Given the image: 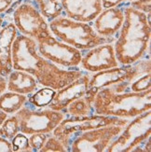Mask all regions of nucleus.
<instances>
[{
	"label": "nucleus",
	"mask_w": 151,
	"mask_h": 152,
	"mask_svg": "<svg viewBox=\"0 0 151 152\" xmlns=\"http://www.w3.org/2000/svg\"><path fill=\"white\" fill-rule=\"evenodd\" d=\"M12 68L34 76L38 84L55 91L64 87L85 72L81 69H64L38 53L36 41L18 34L12 45Z\"/></svg>",
	"instance_id": "1"
},
{
	"label": "nucleus",
	"mask_w": 151,
	"mask_h": 152,
	"mask_svg": "<svg viewBox=\"0 0 151 152\" xmlns=\"http://www.w3.org/2000/svg\"><path fill=\"white\" fill-rule=\"evenodd\" d=\"M124 21L114 41L115 54L120 65L133 64L147 55L150 45V15L129 4L123 7Z\"/></svg>",
	"instance_id": "2"
},
{
	"label": "nucleus",
	"mask_w": 151,
	"mask_h": 152,
	"mask_svg": "<svg viewBox=\"0 0 151 152\" xmlns=\"http://www.w3.org/2000/svg\"><path fill=\"white\" fill-rule=\"evenodd\" d=\"M93 114L133 118L151 108V89L140 91L116 92L107 87L98 91L93 103Z\"/></svg>",
	"instance_id": "3"
},
{
	"label": "nucleus",
	"mask_w": 151,
	"mask_h": 152,
	"mask_svg": "<svg viewBox=\"0 0 151 152\" xmlns=\"http://www.w3.org/2000/svg\"><path fill=\"white\" fill-rule=\"evenodd\" d=\"M50 31L57 39L80 51H86L95 46L114 42L116 37H104L97 34L91 23L80 22L62 15L49 23Z\"/></svg>",
	"instance_id": "4"
},
{
	"label": "nucleus",
	"mask_w": 151,
	"mask_h": 152,
	"mask_svg": "<svg viewBox=\"0 0 151 152\" xmlns=\"http://www.w3.org/2000/svg\"><path fill=\"white\" fill-rule=\"evenodd\" d=\"M129 121H130L128 118L97 114L81 117L65 116L63 120L53 130L52 134L62 142L65 149L69 151L70 145L74 138L84 132L104 126H108V125L125 126Z\"/></svg>",
	"instance_id": "5"
},
{
	"label": "nucleus",
	"mask_w": 151,
	"mask_h": 152,
	"mask_svg": "<svg viewBox=\"0 0 151 152\" xmlns=\"http://www.w3.org/2000/svg\"><path fill=\"white\" fill-rule=\"evenodd\" d=\"M150 72V59H141L128 65H119L97 73L90 74L89 88L86 96L90 102L94 101L98 91L121 82H132L140 76Z\"/></svg>",
	"instance_id": "6"
},
{
	"label": "nucleus",
	"mask_w": 151,
	"mask_h": 152,
	"mask_svg": "<svg viewBox=\"0 0 151 152\" xmlns=\"http://www.w3.org/2000/svg\"><path fill=\"white\" fill-rule=\"evenodd\" d=\"M12 15L19 34L36 39L50 35L49 23L47 22L33 0H18L13 10H8Z\"/></svg>",
	"instance_id": "7"
},
{
	"label": "nucleus",
	"mask_w": 151,
	"mask_h": 152,
	"mask_svg": "<svg viewBox=\"0 0 151 152\" xmlns=\"http://www.w3.org/2000/svg\"><path fill=\"white\" fill-rule=\"evenodd\" d=\"M14 115L18 118L20 132L26 135L36 133L52 134L65 117L62 111L52 110L49 107L36 108L27 103Z\"/></svg>",
	"instance_id": "8"
},
{
	"label": "nucleus",
	"mask_w": 151,
	"mask_h": 152,
	"mask_svg": "<svg viewBox=\"0 0 151 152\" xmlns=\"http://www.w3.org/2000/svg\"><path fill=\"white\" fill-rule=\"evenodd\" d=\"M151 111L133 118L106 149L107 152H131L142 148L151 134Z\"/></svg>",
	"instance_id": "9"
},
{
	"label": "nucleus",
	"mask_w": 151,
	"mask_h": 152,
	"mask_svg": "<svg viewBox=\"0 0 151 152\" xmlns=\"http://www.w3.org/2000/svg\"><path fill=\"white\" fill-rule=\"evenodd\" d=\"M38 53L43 58L64 69H77L83 52L57 39L50 34L36 39Z\"/></svg>",
	"instance_id": "10"
},
{
	"label": "nucleus",
	"mask_w": 151,
	"mask_h": 152,
	"mask_svg": "<svg viewBox=\"0 0 151 152\" xmlns=\"http://www.w3.org/2000/svg\"><path fill=\"white\" fill-rule=\"evenodd\" d=\"M124 126L108 125L86 131L76 136L72 141L71 152H104L115 138L119 135Z\"/></svg>",
	"instance_id": "11"
},
{
	"label": "nucleus",
	"mask_w": 151,
	"mask_h": 152,
	"mask_svg": "<svg viewBox=\"0 0 151 152\" xmlns=\"http://www.w3.org/2000/svg\"><path fill=\"white\" fill-rule=\"evenodd\" d=\"M119 65L115 54L114 42H107L86 50L82 54L80 66L81 70L93 74Z\"/></svg>",
	"instance_id": "12"
},
{
	"label": "nucleus",
	"mask_w": 151,
	"mask_h": 152,
	"mask_svg": "<svg viewBox=\"0 0 151 152\" xmlns=\"http://www.w3.org/2000/svg\"><path fill=\"white\" fill-rule=\"evenodd\" d=\"M89 81L90 74H87L86 72V73H83L80 77L65 85L64 87L57 90L53 99L48 105V107L52 110L63 112L70 103L86 95L89 88Z\"/></svg>",
	"instance_id": "13"
},
{
	"label": "nucleus",
	"mask_w": 151,
	"mask_h": 152,
	"mask_svg": "<svg viewBox=\"0 0 151 152\" xmlns=\"http://www.w3.org/2000/svg\"><path fill=\"white\" fill-rule=\"evenodd\" d=\"M124 21L123 7L117 6L104 9L93 22V27L98 35L104 37H116Z\"/></svg>",
	"instance_id": "14"
},
{
	"label": "nucleus",
	"mask_w": 151,
	"mask_h": 152,
	"mask_svg": "<svg viewBox=\"0 0 151 152\" xmlns=\"http://www.w3.org/2000/svg\"><path fill=\"white\" fill-rule=\"evenodd\" d=\"M64 15L80 22L91 23L103 10L101 0H61Z\"/></svg>",
	"instance_id": "15"
},
{
	"label": "nucleus",
	"mask_w": 151,
	"mask_h": 152,
	"mask_svg": "<svg viewBox=\"0 0 151 152\" xmlns=\"http://www.w3.org/2000/svg\"><path fill=\"white\" fill-rule=\"evenodd\" d=\"M19 32L12 22L0 30V76L7 78L12 68V45Z\"/></svg>",
	"instance_id": "16"
},
{
	"label": "nucleus",
	"mask_w": 151,
	"mask_h": 152,
	"mask_svg": "<svg viewBox=\"0 0 151 152\" xmlns=\"http://www.w3.org/2000/svg\"><path fill=\"white\" fill-rule=\"evenodd\" d=\"M7 78V90L24 95L33 94L39 86L34 76L22 70L13 69Z\"/></svg>",
	"instance_id": "17"
},
{
	"label": "nucleus",
	"mask_w": 151,
	"mask_h": 152,
	"mask_svg": "<svg viewBox=\"0 0 151 152\" xmlns=\"http://www.w3.org/2000/svg\"><path fill=\"white\" fill-rule=\"evenodd\" d=\"M27 95L13 91H4L0 94V109L7 114L13 115L27 103Z\"/></svg>",
	"instance_id": "18"
},
{
	"label": "nucleus",
	"mask_w": 151,
	"mask_h": 152,
	"mask_svg": "<svg viewBox=\"0 0 151 152\" xmlns=\"http://www.w3.org/2000/svg\"><path fill=\"white\" fill-rule=\"evenodd\" d=\"M39 12L50 23L52 20L64 15L61 0H33Z\"/></svg>",
	"instance_id": "19"
},
{
	"label": "nucleus",
	"mask_w": 151,
	"mask_h": 152,
	"mask_svg": "<svg viewBox=\"0 0 151 152\" xmlns=\"http://www.w3.org/2000/svg\"><path fill=\"white\" fill-rule=\"evenodd\" d=\"M55 94V90L42 86L41 88L36 90L33 94L27 95V104L36 108L48 107V105L51 103Z\"/></svg>",
	"instance_id": "20"
},
{
	"label": "nucleus",
	"mask_w": 151,
	"mask_h": 152,
	"mask_svg": "<svg viewBox=\"0 0 151 152\" xmlns=\"http://www.w3.org/2000/svg\"><path fill=\"white\" fill-rule=\"evenodd\" d=\"M63 113L65 114V116L76 117L91 115L93 114V102H90L86 96H82L70 103L66 109L63 111Z\"/></svg>",
	"instance_id": "21"
},
{
	"label": "nucleus",
	"mask_w": 151,
	"mask_h": 152,
	"mask_svg": "<svg viewBox=\"0 0 151 152\" xmlns=\"http://www.w3.org/2000/svg\"><path fill=\"white\" fill-rule=\"evenodd\" d=\"M18 133H20L19 121L14 114L11 117L7 118L4 122L0 125V136H2L9 141Z\"/></svg>",
	"instance_id": "22"
},
{
	"label": "nucleus",
	"mask_w": 151,
	"mask_h": 152,
	"mask_svg": "<svg viewBox=\"0 0 151 152\" xmlns=\"http://www.w3.org/2000/svg\"><path fill=\"white\" fill-rule=\"evenodd\" d=\"M151 89V74L150 72L147 74H144L134 79L129 84L128 91L133 92H140L145 91Z\"/></svg>",
	"instance_id": "23"
},
{
	"label": "nucleus",
	"mask_w": 151,
	"mask_h": 152,
	"mask_svg": "<svg viewBox=\"0 0 151 152\" xmlns=\"http://www.w3.org/2000/svg\"><path fill=\"white\" fill-rule=\"evenodd\" d=\"M12 145V149L15 152H32V148L29 145V139L26 134L23 133H18L10 140Z\"/></svg>",
	"instance_id": "24"
},
{
	"label": "nucleus",
	"mask_w": 151,
	"mask_h": 152,
	"mask_svg": "<svg viewBox=\"0 0 151 152\" xmlns=\"http://www.w3.org/2000/svg\"><path fill=\"white\" fill-rule=\"evenodd\" d=\"M67 151L63 147L62 142L56 138L53 134L48 136L43 147L40 148L39 152H65Z\"/></svg>",
	"instance_id": "25"
},
{
	"label": "nucleus",
	"mask_w": 151,
	"mask_h": 152,
	"mask_svg": "<svg viewBox=\"0 0 151 152\" xmlns=\"http://www.w3.org/2000/svg\"><path fill=\"white\" fill-rule=\"evenodd\" d=\"M48 134H42V133H36L30 134L29 139V145L33 151H39L40 148L43 147L46 140L48 138Z\"/></svg>",
	"instance_id": "26"
},
{
	"label": "nucleus",
	"mask_w": 151,
	"mask_h": 152,
	"mask_svg": "<svg viewBox=\"0 0 151 152\" xmlns=\"http://www.w3.org/2000/svg\"><path fill=\"white\" fill-rule=\"evenodd\" d=\"M129 5L133 9L150 15L151 13V0H133L129 2Z\"/></svg>",
	"instance_id": "27"
},
{
	"label": "nucleus",
	"mask_w": 151,
	"mask_h": 152,
	"mask_svg": "<svg viewBox=\"0 0 151 152\" xmlns=\"http://www.w3.org/2000/svg\"><path fill=\"white\" fill-rule=\"evenodd\" d=\"M125 2H126V0H101L103 10L113 8V7H117V6H120L121 4Z\"/></svg>",
	"instance_id": "28"
},
{
	"label": "nucleus",
	"mask_w": 151,
	"mask_h": 152,
	"mask_svg": "<svg viewBox=\"0 0 151 152\" xmlns=\"http://www.w3.org/2000/svg\"><path fill=\"white\" fill-rule=\"evenodd\" d=\"M0 151H7V152L13 151L11 142L2 136H0Z\"/></svg>",
	"instance_id": "29"
},
{
	"label": "nucleus",
	"mask_w": 151,
	"mask_h": 152,
	"mask_svg": "<svg viewBox=\"0 0 151 152\" xmlns=\"http://www.w3.org/2000/svg\"><path fill=\"white\" fill-rule=\"evenodd\" d=\"M13 3H14V0H0V14L5 13Z\"/></svg>",
	"instance_id": "30"
},
{
	"label": "nucleus",
	"mask_w": 151,
	"mask_h": 152,
	"mask_svg": "<svg viewBox=\"0 0 151 152\" xmlns=\"http://www.w3.org/2000/svg\"><path fill=\"white\" fill-rule=\"evenodd\" d=\"M7 90V78L0 76V94H2Z\"/></svg>",
	"instance_id": "31"
},
{
	"label": "nucleus",
	"mask_w": 151,
	"mask_h": 152,
	"mask_svg": "<svg viewBox=\"0 0 151 152\" xmlns=\"http://www.w3.org/2000/svg\"><path fill=\"white\" fill-rule=\"evenodd\" d=\"M7 118H8V114L5 113L4 111H2L1 109H0V125L4 122V121L6 120Z\"/></svg>",
	"instance_id": "32"
},
{
	"label": "nucleus",
	"mask_w": 151,
	"mask_h": 152,
	"mask_svg": "<svg viewBox=\"0 0 151 152\" xmlns=\"http://www.w3.org/2000/svg\"><path fill=\"white\" fill-rule=\"evenodd\" d=\"M4 22H5V20H4V17L0 14V30H1V28L3 27V25H4Z\"/></svg>",
	"instance_id": "33"
},
{
	"label": "nucleus",
	"mask_w": 151,
	"mask_h": 152,
	"mask_svg": "<svg viewBox=\"0 0 151 152\" xmlns=\"http://www.w3.org/2000/svg\"><path fill=\"white\" fill-rule=\"evenodd\" d=\"M132 1H133V0H126V2H132Z\"/></svg>",
	"instance_id": "34"
}]
</instances>
